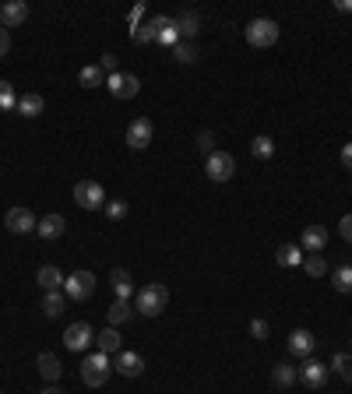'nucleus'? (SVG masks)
Wrapping results in <instances>:
<instances>
[{"mask_svg": "<svg viewBox=\"0 0 352 394\" xmlns=\"http://www.w3.org/2000/svg\"><path fill=\"white\" fill-rule=\"evenodd\" d=\"M131 39L138 42V46H145V42H159V46H176L180 42V32H176V21L173 18H166V14H155V18H148L145 25H138L134 32H131Z\"/></svg>", "mask_w": 352, "mask_h": 394, "instance_id": "1", "label": "nucleus"}, {"mask_svg": "<svg viewBox=\"0 0 352 394\" xmlns=\"http://www.w3.org/2000/svg\"><path fill=\"white\" fill-rule=\"evenodd\" d=\"M74 204L85 208V211L106 208V190H102V183H95V180H81V183H74Z\"/></svg>", "mask_w": 352, "mask_h": 394, "instance_id": "5", "label": "nucleus"}, {"mask_svg": "<svg viewBox=\"0 0 352 394\" xmlns=\"http://www.w3.org/2000/svg\"><path fill=\"white\" fill-rule=\"evenodd\" d=\"M250 335H254L257 342H265V338H268V324H265L261 317H257V321H250Z\"/></svg>", "mask_w": 352, "mask_h": 394, "instance_id": "37", "label": "nucleus"}, {"mask_svg": "<svg viewBox=\"0 0 352 394\" xmlns=\"http://www.w3.org/2000/svg\"><path fill=\"white\" fill-rule=\"evenodd\" d=\"M106 88H109L116 99H134V95L141 92V81H138L134 74H123V70H116V74H109V78H106Z\"/></svg>", "mask_w": 352, "mask_h": 394, "instance_id": "12", "label": "nucleus"}, {"mask_svg": "<svg viewBox=\"0 0 352 394\" xmlns=\"http://www.w3.org/2000/svg\"><path fill=\"white\" fill-rule=\"evenodd\" d=\"M152 137H155V127H152L148 116L131 120V127H127V144H131L134 152H145V148L152 144Z\"/></svg>", "mask_w": 352, "mask_h": 394, "instance_id": "8", "label": "nucleus"}, {"mask_svg": "<svg viewBox=\"0 0 352 394\" xmlns=\"http://www.w3.org/2000/svg\"><path fill=\"white\" fill-rule=\"evenodd\" d=\"M92 342H95V335H92V324H85V321H78L63 331V345L71 352H85V349H92Z\"/></svg>", "mask_w": 352, "mask_h": 394, "instance_id": "10", "label": "nucleus"}, {"mask_svg": "<svg viewBox=\"0 0 352 394\" xmlns=\"http://www.w3.org/2000/svg\"><path fill=\"white\" fill-rule=\"evenodd\" d=\"M317 349V338L307 331V328H300V331H293L289 335V352L293 356H300V359H310V352Z\"/></svg>", "mask_w": 352, "mask_h": 394, "instance_id": "14", "label": "nucleus"}, {"mask_svg": "<svg viewBox=\"0 0 352 394\" xmlns=\"http://www.w3.org/2000/svg\"><path fill=\"white\" fill-rule=\"evenodd\" d=\"M0 21H4V28H14V25L28 21V4L25 0H7L0 7Z\"/></svg>", "mask_w": 352, "mask_h": 394, "instance_id": "17", "label": "nucleus"}, {"mask_svg": "<svg viewBox=\"0 0 352 394\" xmlns=\"http://www.w3.org/2000/svg\"><path fill=\"white\" fill-rule=\"evenodd\" d=\"M296 381H300V377H296V370H293L289 363H279V367L272 370V384H275V388H293Z\"/></svg>", "mask_w": 352, "mask_h": 394, "instance_id": "28", "label": "nucleus"}, {"mask_svg": "<svg viewBox=\"0 0 352 394\" xmlns=\"http://www.w3.org/2000/svg\"><path fill=\"white\" fill-rule=\"evenodd\" d=\"M7 49H11V32L0 28V56H7Z\"/></svg>", "mask_w": 352, "mask_h": 394, "instance_id": "40", "label": "nucleus"}, {"mask_svg": "<svg viewBox=\"0 0 352 394\" xmlns=\"http://www.w3.org/2000/svg\"><path fill=\"white\" fill-rule=\"evenodd\" d=\"M303 247H293V243H282L279 250H275V261L282 264V268H296V264H303Z\"/></svg>", "mask_w": 352, "mask_h": 394, "instance_id": "21", "label": "nucleus"}, {"mask_svg": "<svg viewBox=\"0 0 352 394\" xmlns=\"http://www.w3.org/2000/svg\"><path fill=\"white\" fill-rule=\"evenodd\" d=\"M63 293H67V300H74V303L92 300V296H95V275H92V271H71L67 282H63Z\"/></svg>", "mask_w": 352, "mask_h": 394, "instance_id": "6", "label": "nucleus"}, {"mask_svg": "<svg viewBox=\"0 0 352 394\" xmlns=\"http://www.w3.org/2000/svg\"><path fill=\"white\" fill-rule=\"evenodd\" d=\"M63 229H67L63 215H42V218H39V226H35V233H39L42 240H60V236H63Z\"/></svg>", "mask_w": 352, "mask_h": 394, "instance_id": "19", "label": "nucleus"}, {"mask_svg": "<svg viewBox=\"0 0 352 394\" xmlns=\"http://www.w3.org/2000/svg\"><path fill=\"white\" fill-rule=\"evenodd\" d=\"M173 21H176V32L187 35V39H194V35L201 32V18H198V11H183V14L173 18Z\"/></svg>", "mask_w": 352, "mask_h": 394, "instance_id": "22", "label": "nucleus"}, {"mask_svg": "<svg viewBox=\"0 0 352 394\" xmlns=\"http://www.w3.org/2000/svg\"><path fill=\"white\" fill-rule=\"evenodd\" d=\"M339 233H342V240H346V243H352V215H346V218L339 222Z\"/></svg>", "mask_w": 352, "mask_h": 394, "instance_id": "38", "label": "nucleus"}, {"mask_svg": "<svg viewBox=\"0 0 352 394\" xmlns=\"http://www.w3.org/2000/svg\"><path fill=\"white\" fill-rule=\"evenodd\" d=\"M42 314L46 317H60L63 314V293H46L42 296Z\"/></svg>", "mask_w": 352, "mask_h": 394, "instance_id": "30", "label": "nucleus"}, {"mask_svg": "<svg viewBox=\"0 0 352 394\" xmlns=\"http://www.w3.org/2000/svg\"><path fill=\"white\" fill-rule=\"evenodd\" d=\"M328 370H335V374H342V377H346V381H349V384H352V356H342V352H339V356L332 359V367H328Z\"/></svg>", "mask_w": 352, "mask_h": 394, "instance_id": "34", "label": "nucleus"}, {"mask_svg": "<svg viewBox=\"0 0 352 394\" xmlns=\"http://www.w3.org/2000/svg\"><path fill=\"white\" fill-rule=\"evenodd\" d=\"M141 14H145V4H134V11H131V25H134V28L141 25Z\"/></svg>", "mask_w": 352, "mask_h": 394, "instance_id": "41", "label": "nucleus"}, {"mask_svg": "<svg viewBox=\"0 0 352 394\" xmlns=\"http://www.w3.org/2000/svg\"><path fill=\"white\" fill-rule=\"evenodd\" d=\"M205 173H208L212 183H226V180H233V173H236V159H233L229 152H212Z\"/></svg>", "mask_w": 352, "mask_h": 394, "instance_id": "7", "label": "nucleus"}, {"mask_svg": "<svg viewBox=\"0 0 352 394\" xmlns=\"http://www.w3.org/2000/svg\"><path fill=\"white\" fill-rule=\"evenodd\" d=\"M35 282H39V289H46V293H60L67 278H63V271H60V268L46 264V268H39V271H35Z\"/></svg>", "mask_w": 352, "mask_h": 394, "instance_id": "18", "label": "nucleus"}, {"mask_svg": "<svg viewBox=\"0 0 352 394\" xmlns=\"http://www.w3.org/2000/svg\"><path fill=\"white\" fill-rule=\"evenodd\" d=\"M102 70H109V74H116V56L113 53H102V63H99Z\"/></svg>", "mask_w": 352, "mask_h": 394, "instance_id": "39", "label": "nucleus"}, {"mask_svg": "<svg viewBox=\"0 0 352 394\" xmlns=\"http://www.w3.org/2000/svg\"><path fill=\"white\" fill-rule=\"evenodd\" d=\"M339 159H342V166H346V169H352V141L342 148V155H339Z\"/></svg>", "mask_w": 352, "mask_h": 394, "instance_id": "42", "label": "nucleus"}, {"mask_svg": "<svg viewBox=\"0 0 352 394\" xmlns=\"http://www.w3.org/2000/svg\"><path fill=\"white\" fill-rule=\"evenodd\" d=\"M303 271H307L310 278H321V275H328V261H324L321 254H307V257H303Z\"/></svg>", "mask_w": 352, "mask_h": 394, "instance_id": "29", "label": "nucleus"}, {"mask_svg": "<svg viewBox=\"0 0 352 394\" xmlns=\"http://www.w3.org/2000/svg\"><path fill=\"white\" fill-rule=\"evenodd\" d=\"M11 109H18V95H14V85L0 81V113H11Z\"/></svg>", "mask_w": 352, "mask_h": 394, "instance_id": "33", "label": "nucleus"}, {"mask_svg": "<svg viewBox=\"0 0 352 394\" xmlns=\"http://www.w3.org/2000/svg\"><path fill=\"white\" fill-rule=\"evenodd\" d=\"M166 307H169V289L159 285V282H152V285H145V289L134 293V310L145 314V317H159Z\"/></svg>", "mask_w": 352, "mask_h": 394, "instance_id": "2", "label": "nucleus"}, {"mask_svg": "<svg viewBox=\"0 0 352 394\" xmlns=\"http://www.w3.org/2000/svg\"><path fill=\"white\" fill-rule=\"evenodd\" d=\"M109 282H113L116 300H131V296H134V278H131L127 271H120V268H116V271L109 275Z\"/></svg>", "mask_w": 352, "mask_h": 394, "instance_id": "24", "label": "nucleus"}, {"mask_svg": "<svg viewBox=\"0 0 352 394\" xmlns=\"http://www.w3.org/2000/svg\"><path fill=\"white\" fill-rule=\"evenodd\" d=\"M109 374H113L109 356L92 352V356H85V359H81V381H85L88 388H102V384L109 381Z\"/></svg>", "mask_w": 352, "mask_h": 394, "instance_id": "3", "label": "nucleus"}, {"mask_svg": "<svg viewBox=\"0 0 352 394\" xmlns=\"http://www.w3.org/2000/svg\"><path fill=\"white\" fill-rule=\"evenodd\" d=\"M335 289L339 293H346V296H352V264H342V268H335Z\"/></svg>", "mask_w": 352, "mask_h": 394, "instance_id": "31", "label": "nucleus"}, {"mask_svg": "<svg viewBox=\"0 0 352 394\" xmlns=\"http://www.w3.org/2000/svg\"><path fill=\"white\" fill-rule=\"evenodd\" d=\"M42 109H46L42 95H35V92H25V95H18V113H21V116H39Z\"/></svg>", "mask_w": 352, "mask_h": 394, "instance_id": "23", "label": "nucleus"}, {"mask_svg": "<svg viewBox=\"0 0 352 394\" xmlns=\"http://www.w3.org/2000/svg\"><path fill=\"white\" fill-rule=\"evenodd\" d=\"M113 370H120V377H141L145 374V359L138 356V352H116V363H113Z\"/></svg>", "mask_w": 352, "mask_h": 394, "instance_id": "16", "label": "nucleus"}, {"mask_svg": "<svg viewBox=\"0 0 352 394\" xmlns=\"http://www.w3.org/2000/svg\"><path fill=\"white\" fill-rule=\"evenodd\" d=\"M335 11H342V14H352V0H335Z\"/></svg>", "mask_w": 352, "mask_h": 394, "instance_id": "43", "label": "nucleus"}, {"mask_svg": "<svg viewBox=\"0 0 352 394\" xmlns=\"http://www.w3.org/2000/svg\"><path fill=\"white\" fill-rule=\"evenodd\" d=\"M198 148H201L205 155H212V152H215V134H212V130H201V134H198Z\"/></svg>", "mask_w": 352, "mask_h": 394, "instance_id": "36", "label": "nucleus"}, {"mask_svg": "<svg viewBox=\"0 0 352 394\" xmlns=\"http://www.w3.org/2000/svg\"><path fill=\"white\" fill-rule=\"evenodd\" d=\"M300 247H303V254H321V250L328 247V229H324V226H307Z\"/></svg>", "mask_w": 352, "mask_h": 394, "instance_id": "13", "label": "nucleus"}, {"mask_svg": "<svg viewBox=\"0 0 352 394\" xmlns=\"http://www.w3.org/2000/svg\"><path fill=\"white\" fill-rule=\"evenodd\" d=\"M35 370H39V377H42L46 384H56L60 374H63V367H60V359H56L53 352H39V356H35Z\"/></svg>", "mask_w": 352, "mask_h": 394, "instance_id": "15", "label": "nucleus"}, {"mask_svg": "<svg viewBox=\"0 0 352 394\" xmlns=\"http://www.w3.org/2000/svg\"><path fill=\"white\" fill-rule=\"evenodd\" d=\"M272 152H275V141H272V137L261 134V137L250 141V155H254V159H272Z\"/></svg>", "mask_w": 352, "mask_h": 394, "instance_id": "32", "label": "nucleus"}, {"mask_svg": "<svg viewBox=\"0 0 352 394\" xmlns=\"http://www.w3.org/2000/svg\"><path fill=\"white\" fill-rule=\"evenodd\" d=\"M39 394H63V391H60L56 384H49V388H42V391H39Z\"/></svg>", "mask_w": 352, "mask_h": 394, "instance_id": "44", "label": "nucleus"}, {"mask_svg": "<svg viewBox=\"0 0 352 394\" xmlns=\"http://www.w3.org/2000/svg\"><path fill=\"white\" fill-rule=\"evenodd\" d=\"M131 314H134V310H131V303H127V300H116V303L106 310V317H109V328H116V324H127V321H131Z\"/></svg>", "mask_w": 352, "mask_h": 394, "instance_id": "27", "label": "nucleus"}, {"mask_svg": "<svg viewBox=\"0 0 352 394\" xmlns=\"http://www.w3.org/2000/svg\"><path fill=\"white\" fill-rule=\"evenodd\" d=\"M4 226H7V233H14V236H28V233H35V215L28 211V208H7V215H4Z\"/></svg>", "mask_w": 352, "mask_h": 394, "instance_id": "9", "label": "nucleus"}, {"mask_svg": "<svg viewBox=\"0 0 352 394\" xmlns=\"http://www.w3.org/2000/svg\"><path fill=\"white\" fill-rule=\"evenodd\" d=\"M328 374H332V370H328L324 363H317V359H303V367L296 370V377H300L310 391H321V388L328 384Z\"/></svg>", "mask_w": 352, "mask_h": 394, "instance_id": "11", "label": "nucleus"}, {"mask_svg": "<svg viewBox=\"0 0 352 394\" xmlns=\"http://www.w3.org/2000/svg\"><path fill=\"white\" fill-rule=\"evenodd\" d=\"M198 56H201V49H198L190 39H180V42L173 46V60H176V63H198Z\"/></svg>", "mask_w": 352, "mask_h": 394, "instance_id": "25", "label": "nucleus"}, {"mask_svg": "<svg viewBox=\"0 0 352 394\" xmlns=\"http://www.w3.org/2000/svg\"><path fill=\"white\" fill-rule=\"evenodd\" d=\"M78 81H81L85 88H99V85L106 81V70H102L99 63H88V67H81V74H78Z\"/></svg>", "mask_w": 352, "mask_h": 394, "instance_id": "26", "label": "nucleus"}, {"mask_svg": "<svg viewBox=\"0 0 352 394\" xmlns=\"http://www.w3.org/2000/svg\"><path fill=\"white\" fill-rule=\"evenodd\" d=\"M247 42H250L254 49L275 46V42H279V21H272V18H254V21L247 25Z\"/></svg>", "mask_w": 352, "mask_h": 394, "instance_id": "4", "label": "nucleus"}, {"mask_svg": "<svg viewBox=\"0 0 352 394\" xmlns=\"http://www.w3.org/2000/svg\"><path fill=\"white\" fill-rule=\"evenodd\" d=\"M120 342H123V338H120V331H116V328H106V331H99V335H95V345H99V352H102V356H116V352H123V349H120Z\"/></svg>", "mask_w": 352, "mask_h": 394, "instance_id": "20", "label": "nucleus"}, {"mask_svg": "<svg viewBox=\"0 0 352 394\" xmlns=\"http://www.w3.org/2000/svg\"><path fill=\"white\" fill-rule=\"evenodd\" d=\"M106 215H109L113 222L127 218V201H106Z\"/></svg>", "mask_w": 352, "mask_h": 394, "instance_id": "35", "label": "nucleus"}]
</instances>
